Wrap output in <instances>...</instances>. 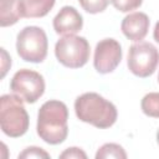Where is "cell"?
Listing matches in <instances>:
<instances>
[{"label": "cell", "mask_w": 159, "mask_h": 159, "mask_svg": "<svg viewBox=\"0 0 159 159\" xmlns=\"http://www.w3.org/2000/svg\"><path fill=\"white\" fill-rule=\"evenodd\" d=\"M56 0H19L21 17L34 19L46 16L53 7Z\"/></svg>", "instance_id": "8fae6325"}, {"label": "cell", "mask_w": 159, "mask_h": 159, "mask_svg": "<svg viewBox=\"0 0 159 159\" xmlns=\"http://www.w3.org/2000/svg\"><path fill=\"white\" fill-rule=\"evenodd\" d=\"M60 158L61 159H86L87 158V154L81 149V148H77V147H72V148H67L65 152H62L60 154Z\"/></svg>", "instance_id": "ac0fdd59"}, {"label": "cell", "mask_w": 159, "mask_h": 159, "mask_svg": "<svg viewBox=\"0 0 159 159\" xmlns=\"http://www.w3.org/2000/svg\"><path fill=\"white\" fill-rule=\"evenodd\" d=\"M158 82H159V73H158Z\"/></svg>", "instance_id": "7402d4cb"}, {"label": "cell", "mask_w": 159, "mask_h": 159, "mask_svg": "<svg viewBox=\"0 0 159 159\" xmlns=\"http://www.w3.org/2000/svg\"><path fill=\"white\" fill-rule=\"evenodd\" d=\"M157 142H158V144H159V129H158V132H157Z\"/></svg>", "instance_id": "44dd1931"}, {"label": "cell", "mask_w": 159, "mask_h": 159, "mask_svg": "<svg viewBox=\"0 0 159 159\" xmlns=\"http://www.w3.org/2000/svg\"><path fill=\"white\" fill-rule=\"evenodd\" d=\"M149 25H150V21L148 15L144 12L137 11L127 15L122 20L120 29L127 39H129L130 41L139 42L147 36Z\"/></svg>", "instance_id": "30bf717a"}, {"label": "cell", "mask_w": 159, "mask_h": 159, "mask_svg": "<svg viewBox=\"0 0 159 159\" xmlns=\"http://www.w3.org/2000/svg\"><path fill=\"white\" fill-rule=\"evenodd\" d=\"M140 107L145 116L159 118V92L147 93L142 99Z\"/></svg>", "instance_id": "4fadbf2b"}, {"label": "cell", "mask_w": 159, "mask_h": 159, "mask_svg": "<svg viewBox=\"0 0 159 159\" xmlns=\"http://www.w3.org/2000/svg\"><path fill=\"white\" fill-rule=\"evenodd\" d=\"M111 2L113 4V6L120 11V12H129L132 10L138 9L143 0H111Z\"/></svg>", "instance_id": "2e32d148"}, {"label": "cell", "mask_w": 159, "mask_h": 159, "mask_svg": "<svg viewBox=\"0 0 159 159\" xmlns=\"http://www.w3.org/2000/svg\"><path fill=\"white\" fill-rule=\"evenodd\" d=\"M53 30L58 35H76L82 30V15L73 6H63L53 19Z\"/></svg>", "instance_id": "9c48e42d"}, {"label": "cell", "mask_w": 159, "mask_h": 159, "mask_svg": "<svg viewBox=\"0 0 159 159\" xmlns=\"http://www.w3.org/2000/svg\"><path fill=\"white\" fill-rule=\"evenodd\" d=\"M68 108L57 99L45 102L37 114V134L47 144H61L68 134Z\"/></svg>", "instance_id": "6da1fadb"}, {"label": "cell", "mask_w": 159, "mask_h": 159, "mask_svg": "<svg viewBox=\"0 0 159 159\" xmlns=\"http://www.w3.org/2000/svg\"><path fill=\"white\" fill-rule=\"evenodd\" d=\"M107 158L125 159L127 158V153H125V150L119 144H116V143H106L96 153V159H107Z\"/></svg>", "instance_id": "5bb4252c"}, {"label": "cell", "mask_w": 159, "mask_h": 159, "mask_svg": "<svg viewBox=\"0 0 159 159\" xmlns=\"http://www.w3.org/2000/svg\"><path fill=\"white\" fill-rule=\"evenodd\" d=\"M1 53H2V60H4L2 61V73H1V77H4L6 71H7V66H5V60H7V53H6V51L4 48H1Z\"/></svg>", "instance_id": "d6986e66"}, {"label": "cell", "mask_w": 159, "mask_h": 159, "mask_svg": "<svg viewBox=\"0 0 159 159\" xmlns=\"http://www.w3.org/2000/svg\"><path fill=\"white\" fill-rule=\"evenodd\" d=\"M153 37L159 43V21L155 24V27H154V31H153Z\"/></svg>", "instance_id": "ffe728a7"}, {"label": "cell", "mask_w": 159, "mask_h": 159, "mask_svg": "<svg viewBox=\"0 0 159 159\" xmlns=\"http://www.w3.org/2000/svg\"><path fill=\"white\" fill-rule=\"evenodd\" d=\"M47 48V36L41 27L26 26L17 34L16 51L21 60L32 63H40L46 58Z\"/></svg>", "instance_id": "277c9868"}, {"label": "cell", "mask_w": 159, "mask_h": 159, "mask_svg": "<svg viewBox=\"0 0 159 159\" xmlns=\"http://www.w3.org/2000/svg\"><path fill=\"white\" fill-rule=\"evenodd\" d=\"M10 89L26 103H35L45 92V80L36 71L22 68L17 71L11 81Z\"/></svg>", "instance_id": "52a82bcc"}, {"label": "cell", "mask_w": 159, "mask_h": 159, "mask_svg": "<svg viewBox=\"0 0 159 159\" xmlns=\"http://www.w3.org/2000/svg\"><path fill=\"white\" fill-rule=\"evenodd\" d=\"M82 9L89 14H98L107 9L111 0H78Z\"/></svg>", "instance_id": "9a60e30c"}, {"label": "cell", "mask_w": 159, "mask_h": 159, "mask_svg": "<svg viewBox=\"0 0 159 159\" xmlns=\"http://www.w3.org/2000/svg\"><path fill=\"white\" fill-rule=\"evenodd\" d=\"M22 101L17 94H2L0 98V125L7 137H21L29 129L30 119Z\"/></svg>", "instance_id": "3957f363"}, {"label": "cell", "mask_w": 159, "mask_h": 159, "mask_svg": "<svg viewBox=\"0 0 159 159\" xmlns=\"http://www.w3.org/2000/svg\"><path fill=\"white\" fill-rule=\"evenodd\" d=\"M24 158H50V154L39 147H29L19 154V159Z\"/></svg>", "instance_id": "e0dca14e"}, {"label": "cell", "mask_w": 159, "mask_h": 159, "mask_svg": "<svg viewBox=\"0 0 159 159\" xmlns=\"http://www.w3.org/2000/svg\"><path fill=\"white\" fill-rule=\"evenodd\" d=\"M122 60V47L114 39L101 40L94 50L93 66L97 72L106 75L113 72Z\"/></svg>", "instance_id": "ba28073f"}, {"label": "cell", "mask_w": 159, "mask_h": 159, "mask_svg": "<svg viewBox=\"0 0 159 159\" xmlns=\"http://www.w3.org/2000/svg\"><path fill=\"white\" fill-rule=\"evenodd\" d=\"M75 112L80 120L99 129L112 127L118 117L116 106L96 92L78 96L75 101Z\"/></svg>", "instance_id": "7a4b0ae2"}, {"label": "cell", "mask_w": 159, "mask_h": 159, "mask_svg": "<svg viewBox=\"0 0 159 159\" xmlns=\"http://www.w3.org/2000/svg\"><path fill=\"white\" fill-rule=\"evenodd\" d=\"M55 55L63 66L80 68L89 60V43L82 36L66 35L56 42Z\"/></svg>", "instance_id": "5b68a950"}, {"label": "cell", "mask_w": 159, "mask_h": 159, "mask_svg": "<svg viewBox=\"0 0 159 159\" xmlns=\"http://www.w3.org/2000/svg\"><path fill=\"white\" fill-rule=\"evenodd\" d=\"M159 63V51L157 47L145 41L133 43L128 50L127 65L129 71L140 78L152 76Z\"/></svg>", "instance_id": "8992f818"}, {"label": "cell", "mask_w": 159, "mask_h": 159, "mask_svg": "<svg viewBox=\"0 0 159 159\" xmlns=\"http://www.w3.org/2000/svg\"><path fill=\"white\" fill-rule=\"evenodd\" d=\"M21 17L19 0H0V26L6 27L16 24Z\"/></svg>", "instance_id": "7c38bea8"}]
</instances>
